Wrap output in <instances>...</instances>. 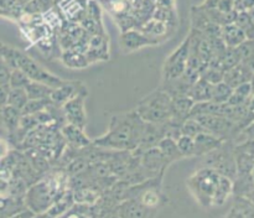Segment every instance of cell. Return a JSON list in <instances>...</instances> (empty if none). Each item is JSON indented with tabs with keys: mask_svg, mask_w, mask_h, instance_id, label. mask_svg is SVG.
<instances>
[{
	"mask_svg": "<svg viewBox=\"0 0 254 218\" xmlns=\"http://www.w3.org/2000/svg\"><path fill=\"white\" fill-rule=\"evenodd\" d=\"M145 121L135 109L112 115L108 129L103 135L92 140L101 148L117 151H133L138 148Z\"/></svg>",
	"mask_w": 254,
	"mask_h": 218,
	"instance_id": "6da1fadb",
	"label": "cell"
},
{
	"mask_svg": "<svg viewBox=\"0 0 254 218\" xmlns=\"http://www.w3.org/2000/svg\"><path fill=\"white\" fill-rule=\"evenodd\" d=\"M0 58L11 69H20L24 72L31 81L47 84L51 88H57L64 83V79L51 73L46 68L37 63L32 57L25 54L21 50L0 41Z\"/></svg>",
	"mask_w": 254,
	"mask_h": 218,
	"instance_id": "7a4b0ae2",
	"label": "cell"
},
{
	"mask_svg": "<svg viewBox=\"0 0 254 218\" xmlns=\"http://www.w3.org/2000/svg\"><path fill=\"white\" fill-rule=\"evenodd\" d=\"M218 180L220 173L212 168L202 166L188 178L186 185L192 197L201 207L211 208Z\"/></svg>",
	"mask_w": 254,
	"mask_h": 218,
	"instance_id": "3957f363",
	"label": "cell"
},
{
	"mask_svg": "<svg viewBox=\"0 0 254 218\" xmlns=\"http://www.w3.org/2000/svg\"><path fill=\"white\" fill-rule=\"evenodd\" d=\"M171 98L164 89L159 88L144 97L135 111L146 123H165L171 118Z\"/></svg>",
	"mask_w": 254,
	"mask_h": 218,
	"instance_id": "277c9868",
	"label": "cell"
},
{
	"mask_svg": "<svg viewBox=\"0 0 254 218\" xmlns=\"http://www.w3.org/2000/svg\"><path fill=\"white\" fill-rule=\"evenodd\" d=\"M163 178L164 175H159L136 185L129 186L124 192V200L133 198L145 207L158 211L166 202V197L163 192Z\"/></svg>",
	"mask_w": 254,
	"mask_h": 218,
	"instance_id": "5b68a950",
	"label": "cell"
},
{
	"mask_svg": "<svg viewBox=\"0 0 254 218\" xmlns=\"http://www.w3.org/2000/svg\"><path fill=\"white\" fill-rule=\"evenodd\" d=\"M233 149H235V141L225 140L215 150L210 151L205 156H202V166L212 168L221 176H226L233 181L237 175Z\"/></svg>",
	"mask_w": 254,
	"mask_h": 218,
	"instance_id": "8992f818",
	"label": "cell"
},
{
	"mask_svg": "<svg viewBox=\"0 0 254 218\" xmlns=\"http://www.w3.org/2000/svg\"><path fill=\"white\" fill-rule=\"evenodd\" d=\"M203 130L222 140H233L241 133V129L235 121L222 115H200L196 116Z\"/></svg>",
	"mask_w": 254,
	"mask_h": 218,
	"instance_id": "52a82bcc",
	"label": "cell"
},
{
	"mask_svg": "<svg viewBox=\"0 0 254 218\" xmlns=\"http://www.w3.org/2000/svg\"><path fill=\"white\" fill-rule=\"evenodd\" d=\"M189 54H190V37H186L176 50H174L163 64V79L161 81H170L183 76L188 66Z\"/></svg>",
	"mask_w": 254,
	"mask_h": 218,
	"instance_id": "ba28073f",
	"label": "cell"
},
{
	"mask_svg": "<svg viewBox=\"0 0 254 218\" xmlns=\"http://www.w3.org/2000/svg\"><path fill=\"white\" fill-rule=\"evenodd\" d=\"M87 94H88V92H87L86 87H83L61 107L66 123L78 126L83 130L88 123L86 107H84L86 106Z\"/></svg>",
	"mask_w": 254,
	"mask_h": 218,
	"instance_id": "9c48e42d",
	"label": "cell"
},
{
	"mask_svg": "<svg viewBox=\"0 0 254 218\" xmlns=\"http://www.w3.org/2000/svg\"><path fill=\"white\" fill-rule=\"evenodd\" d=\"M161 44L160 40L148 36L139 29H130L122 32L119 37V46L124 54H131L146 46H155Z\"/></svg>",
	"mask_w": 254,
	"mask_h": 218,
	"instance_id": "30bf717a",
	"label": "cell"
},
{
	"mask_svg": "<svg viewBox=\"0 0 254 218\" xmlns=\"http://www.w3.org/2000/svg\"><path fill=\"white\" fill-rule=\"evenodd\" d=\"M136 153L139 154V161H140L141 167H143L144 170L148 171V172L153 176L164 175L166 168L170 166V164L168 163L165 156L161 154V151L159 150L158 146L146 149V150L143 151H136Z\"/></svg>",
	"mask_w": 254,
	"mask_h": 218,
	"instance_id": "8fae6325",
	"label": "cell"
},
{
	"mask_svg": "<svg viewBox=\"0 0 254 218\" xmlns=\"http://www.w3.org/2000/svg\"><path fill=\"white\" fill-rule=\"evenodd\" d=\"M166 136V121L165 123H146L144 124L143 131H141L140 141H139L136 151H143L146 149L155 148L160 140Z\"/></svg>",
	"mask_w": 254,
	"mask_h": 218,
	"instance_id": "7c38bea8",
	"label": "cell"
},
{
	"mask_svg": "<svg viewBox=\"0 0 254 218\" xmlns=\"http://www.w3.org/2000/svg\"><path fill=\"white\" fill-rule=\"evenodd\" d=\"M156 210H150L133 198H126L117 206L119 218H154Z\"/></svg>",
	"mask_w": 254,
	"mask_h": 218,
	"instance_id": "4fadbf2b",
	"label": "cell"
},
{
	"mask_svg": "<svg viewBox=\"0 0 254 218\" xmlns=\"http://www.w3.org/2000/svg\"><path fill=\"white\" fill-rule=\"evenodd\" d=\"M86 57L89 64L94 62L108 61L109 59V45L107 35H93L89 37L88 47L86 50Z\"/></svg>",
	"mask_w": 254,
	"mask_h": 218,
	"instance_id": "5bb4252c",
	"label": "cell"
},
{
	"mask_svg": "<svg viewBox=\"0 0 254 218\" xmlns=\"http://www.w3.org/2000/svg\"><path fill=\"white\" fill-rule=\"evenodd\" d=\"M60 131H61V135L64 136V141H66V145L69 148L82 149L92 143V140H89L88 136L84 134L83 129L72 125V124H64Z\"/></svg>",
	"mask_w": 254,
	"mask_h": 218,
	"instance_id": "9a60e30c",
	"label": "cell"
},
{
	"mask_svg": "<svg viewBox=\"0 0 254 218\" xmlns=\"http://www.w3.org/2000/svg\"><path fill=\"white\" fill-rule=\"evenodd\" d=\"M83 87L86 86L82 84L81 82L66 81L62 86L54 88L51 96H50V102H51L52 106L57 107V108H61L69 98H72Z\"/></svg>",
	"mask_w": 254,
	"mask_h": 218,
	"instance_id": "2e32d148",
	"label": "cell"
},
{
	"mask_svg": "<svg viewBox=\"0 0 254 218\" xmlns=\"http://www.w3.org/2000/svg\"><path fill=\"white\" fill-rule=\"evenodd\" d=\"M254 76V72L247 66L242 63L236 64L232 68L227 69L223 74V82L228 84L232 88L241 86V84L250 83Z\"/></svg>",
	"mask_w": 254,
	"mask_h": 218,
	"instance_id": "e0dca14e",
	"label": "cell"
},
{
	"mask_svg": "<svg viewBox=\"0 0 254 218\" xmlns=\"http://www.w3.org/2000/svg\"><path fill=\"white\" fill-rule=\"evenodd\" d=\"M192 82L189 79V77L185 73L178 78L170 79V81H161L160 88L164 89L171 98H178V97L189 96Z\"/></svg>",
	"mask_w": 254,
	"mask_h": 218,
	"instance_id": "ac0fdd59",
	"label": "cell"
},
{
	"mask_svg": "<svg viewBox=\"0 0 254 218\" xmlns=\"http://www.w3.org/2000/svg\"><path fill=\"white\" fill-rule=\"evenodd\" d=\"M193 104L195 103H193V101L189 96L173 98L170 108L171 120H174L178 124H183L190 116Z\"/></svg>",
	"mask_w": 254,
	"mask_h": 218,
	"instance_id": "d6986e66",
	"label": "cell"
},
{
	"mask_svg": "<svg viewBox=\"0 0 254 218\" xmlns=\"http://www.w3.org/2000/svg\"><path fill=\"white\" fill-rule=\"evenodd\" d=\"M225 140L217 138V136L212 135V134L203 131V133L198 134L193 138V143H195V156H205L210 151L215 150L216 148L221 145Z\"/></svg>",
	"mask_w": 254,
	"mask_h": 218,
	"instance_id": "ffe728a7",
	"label": "cell"
},
{
	"mask_svg": "<svg viewBox=\"0 0 254 218\" xmlns=\"http://www.w3.org/2000/svg\"><path fill=\"white\" fill-rule=\"evenodd\" d=\"M101 208L97 203L94 205H82L74 203L66 213L60 216L59 218H98Z\"/></svg>",
	"mask_w": 254,
	"mask_h": 218,
	"instance_id": "44dd1931",
	"label": "cell"
},
{
	"mask_svg": "<svg viewBox=\"0 0 254 218\" xmlns=\"http://www.w3.org/2000/svg\"><path fill=\"white\" fill-rule=\"evenodd\" d=\"M233 195V181L226 176L220 175L217 187H216L215 195H213L212 207H221L225 205L231 196Z\"/></svg>",
	"mask_w": 254,
	"mask_h": 218,
	"instance_id": "7402d4cb",
	"label": "cell"
},
{
	"mask_svg": "<svg viewBox=\"0 0 254 218\" xmlns=\"http://www.w3.org/2000/svg\"><path fill=\"white\" fill-rule=\"evenodd\" d=\"M212 88L213 84L207 82L203 78H198L191 87L189 92V97L193 101V103H201V102L211 101L212 97Z\"/></svg>",
	"mask_w": 254,
	"mask_h": 218,
	"instance_id": "603a6c76",
	"label": "cell"
},
{
	"mask_svg": "<svg viewBox=\"0 0 254 218\" xmlns=\"http://www.w3.org/2000/svg\"><path fill=\"white\" fill-rule=\"evenodd\" d=\"M221 36H222L223 42L227 47H238L242 42L247 40L242 30L235 22L221 26Z\"/></svg>",
	"mask_w": 254,
	"mask_h": 218,
	"instance_id": "cb8c5ba5",
	"label": "cell"
},
{
	"mask_svg": "<svg viewBox=\"0 0 254 218\" xmlns=\"http://www.w3.org/2000/svg\"><path fill=\"white\" fill-rule=\"evenodd\" d=\"M61 61L64 66L72 69H81L89 66L86 54L77 50H64L61 54Z\"/></svg>",
	"mask_w": 254,
	"mask_h": 218,
	"instance_id": "d4e9b609",
	"label": "cell"
},
{
	"mask_svg": "<svg viewBox=\"0 0 254 218\" xmlns=\"http://www.w3.org/2000/svg\"><path fill=\"white\" fill-rule=\"evenodd\" d=\"M21 110L14 108V107L5 106L4 108L0 111V120L4 124L5 129L7 130L9 135L15 133V130L17 129L20 123V119H21Z\"/></svg>",
	"mask_w": 254,
	"mask_h": 218,
	"instance_id": "484cf974",
	"label": "cell"
},
{
	"mask_svg": "<svg viewBox=\"0 0 254 218\" xmlns=\"http://www.w3.org/2000/svg\"><path fill=\"white\" fill-rule=\"evenodd\" d=\"M253 96V88L252 84L245 83L241 86L233 88L232 94H231L230 99L227 103L232 107H240V106H250V101Z\"/></svg>",
	"mask_w": 254,
	"mask_h": 218,
	"instance_id": "4316f807",
	"label": "cell"
},
{
	"mask_svg": "<svg viewBox=\"0 0 254 218\" xmlns=\"http://www.w3.org/2000/svg\"><path fill=\"white\" fill-rule=\"evenodd\" d=\"M141 32H144L148 36L153 37V39L160 40L163 42L164 37L166 36L169 31V26L163 21H159L156 19H150L146 22H144L141 26L138 27Z\"/></svg>",
	"mask_w": 254,
	"mask_h": 218,
	"instance_id": "83f0119b",
	"label": "cell"
},
{
	"mask_svg": "<svg viewBox=\"0 0 254 218\" xmlns=\"http://www.w3.org/2000/svg\"><path fill=\"white\" fill-rule=\"evenodd\" d=\"M73 193L74 203H82V205H94L101 198L102 192L89 186H82V187L72 190Z\"/></svg>",
	"mask_w": 254,
	"mask_h": 218,
	"instance_id": "f1b7e54d",
	"label": "cell"
},
{
	"mask_svg": "<svg viewBox=\"0 0 254 218\" xmlns=\"http://www.w3.org/2000/svg\"><path fill=\"white\" fill-rule=\"evenodd\" d=\"M158 148L159 150L161 151V154L165 156V159L168 160V163L170 164V165L173 163H175V161H179L181 160V159H184L183 155H181V153L179 151L178 144H176L175 139L165 136V138L161 139L160 143L158 144Z\"/></svg>",
	"mask_w": 254,
	"mask_h": 218,
	"instance_id": "f546056e",
	"label": "cell"
},
{
	"mask_svg": "<svg viewBox=\"0 0 254 218\" xmlns=\"http://www.w3.org/2000/svg\"><path fill=\"white\" fill-rule=\"evenodd\" d=\"M24 208H26L24 198L0 197V218H9Z\"/></svg>",
	"mask_w": 254,
	"mask_h": 218,
	"instance_id": "4dcf8cb0",
	"label": "cell"
},
{
	"mask_svg": "<svg viewBox=\"0 0 254 218\" xmlns=\"http://www.w3.org/2000/svg\"><path fill=\"white\" fill-rule=\"evenodd\" d=\"M73 205H74L73 193H72V190L69 188V190H67L61 197L57 198V200L55 201V203L50 207V210L47 211V212H49L51 216H54L55 218H59L60 216L66 213Z\"/></svg>",
	"mask_w": 254,
	"mask_h": 218,
	"instance_id": "1f68e13d",
	"label": "cell"
},
{
	"mask_svg": "<svg viewBox=\"0 0 254 218\" xmlns=\"http://www.w3.org/2000/svg\"><path fill=\"white\" fill-rule=\"evenodd\" d=\"M25 91H26L29 99H50L54 88L49 87L47 84L31 81L25 87Z\"/></svg>",
	"mask_w": 254,
	"mask_h": 218,
	"instance_id": "d6a6232c",
	"label": "cell"
},
{
	"mask_svg": "<svg viewBox=\"0 0 254 218\" xmlns=\"http://www.w3.org/2000/svg\"><path fill=\"white\" fill-rule=\"evenodd\" d=\"M241 63L247 66L254 72V39L246 40L237 47Z\"/></svg>",
	"mask_w": 254,
	"mask_h": 218,
	"instance_id": "836d02e7",
	"label": "cell"
},
{
	"mask_svg": "<svg viewBox=\"0 0 254 218\" xmlns=\"http://www.w3.org/2000/svg\"><path fill=\"white\" fill-rule=\"evenodd\" d=\"M218 61L220 66L222 67L223 71H227V69L232 68L236 64L241 63L240 54H238L237 47H226V50L223 51V54L220 57H213Z\"/></svg>",
	"mask_w": 254,
	"mask_h": 218,
	"instance_id": "e575fe53",
	"label": "cell"
},
{
	"mask_svg": "<svg viewBox=\"0 0 254 218\" xmlns=\"http://www.w3.org/2000/svg\"><path fill=\"white\" fill-rule=\"evenodd\" d=\"M235 24L242 30L243 34L246 35V39L247 40L254 39V21L252 16L250 15V12L248 11L237 12Z\"/></svg>",
	"mask_w": 254,
	"mask_h": 218,
	"instance_id": "d590c367",
	"label": "cell"
},
{
	"mask_svg": "<svg viewBox=\"0 0 254 218\" xmlns=\"http://www.w3.org/2000/svg\"><path fill=\"white\" fill-rule=\"evenodd\" d=\"M233 88L228 86L226 82H220V83L213 84L212 88V97H211V101L215 102V103H227L228 99H230L231 94H232Z\"/></svg>",
	"mask_w": 254,
	"mask_h": 218,
	"instance_id": "8d00e7d4",
	"label": "cell"
},
{
	"mask_svg": "<svg viewBox=\"0 0 254 218\" xmlns=\"http://www.w3.org/2000/svg\"><path fill=\"white\" fill-rule=\"evenodd\" d=\"M27 101H29V98H27V93L25 88H10L6 106L14 107L19 110H22Z\"/></svg>",
	"mask_w": 254,
	"mask_h": 218,
	"instance_id": "74e56055",
	"label": "cell"
},
{
	"mask_svg": "<svg viewBox=\"0 0 254 218\" xmlns=\"http://www.w3.org/2000/svg\"><path fill=\"white\" fill-rule=\"evenodd\" d=\"M203 128L200 123H198L197 119L192 118V116H189L183 124H181V135L190 136V138H195L198 134L203 133Z\"/></svg>",
	"mask_w": 254,
	"mask_h": 218,
	"instance_id": "f35d334b",
	"label": "cell"
},
{
	"mask_svg": "<svg viewBox=\"0 0 254 218\" xmlns=\"http://www.w3.org/2000/svg\"><path fill=\"white\" fill-rule=\"evenodd\" d=\"M179 151L181 153L183 158H193L195 156V143L193 138L186 135H180L176 139Z\"/></svg>",
	"mask_w": 254,
	"mask_h": 218,
	"instance_id": "ab89813d",
	"label": "cell"
},
{
	"mask_svg": "<svg viewBox=\"0 0 254 218\" xmlns=\"http://www.w3.org/2000/svg\"><path fill=\"white\" fill-rule=\"evenodd\" d=\"M50 104H51L50 99H29L24 108H22L21 113L32 115V114H36L37 111L46 109Z\"/></svg>",
	"mask_w": 254,
	"mask_h": 218,
	"instance_id": "60d3db41",
	"label": "cell"
},
{
	"mask_svg": "<svg viewBox=\"0 0 254 218\" xmlns=\"http://www.w3.org/2000/svg\"><path fill=\"white\" fill-rule=\"evenodd\" d=\"M233 207L240 211L245 218H254V203L247 197H236Z\"/></svg>",
	"mask_w": 254,
	"mask_h": 218,
	"instance_id": "b9f144b4",
	"label": "cell"
},
{
	"mask_svg": "<svg viewBox=\"0 0 254 218\" xmlns=\"http://www.w3.org/2000/svg\"><path fill=\"white\" fill-rule=\"evenodd\" d=\"M31 82V79L20 69H12L10 74V88H25Z\"/></svg>",
	"mask_w": 254,
	"mask_h": 218,
	"instance_id": "7bdbcfd3",
	"label": "cell"
},
{
	"mask_svg": "<svg viewBox=\"0 0 254 218\" xmlns=\"http://www.w3.org/2000/svg\"><path fill=\"white\" fill-rule=\"evenodd\" d=\"M12 69L0 58V86H5L9 84L10 74H11Z\"/></svg>",
	"mask_w": 254,
	"mask_h": 218,
	"instance_id": "ee69618b",
	"label": "cell"
},
{
	"mask_svg": "<svg viewBox=\"0 0 254 218\" xmlns=\"http://www.w3.org/2000/svg\"><path fill=\"white\" fill-rule=\"evenodd\" d=\"M233 7L237 12L250 11L254 7V0H233Z\"/></svg>",
	"mask_w": 254,
	"mask_h": 218,
	"instance_id": "f6af8a7d",
	"label": "cell"
},
{
	"mask_svg": "<svg viewBox=\"0 0 254 218\" xmlns=\"http://www.w3.org/2000/svg\"><path fill=\"white\" fill-rule=\"evenodd\" d=\"M11 144H10L9 140L4 138H0V161L4 160L7 155L11 151Z\"/></svg>",
	"mask_w": 254,
	"mask_h": 218,
	"instance_id": "bcb514c9",
	"label": "cell"
},
{
	"mask_svg": "<svg viewBox=\"0 0 254 218\" xmlns=\"http://www.w3.org/2000/svg\"><path fill=\"white\" fill-rule=\"evenodd\" d=\"M10 86L5 84V86H0V111L7 104V96H9Z\"/></svg>",
	"mask_w": 254,
	"mask_h": 218,
	"instance_id": "7dc6e473",
	"label": "cell"
},
{
	"mask_svg": "<svg viewBox=\"0 0 254 218\" xmlns=\"http://www.w3.org/2000/svg\"><path fill=\"white\" fill-rule=\"evenodd\" d=\"M35 213L32 212V211L27 210V208H24V210L19 211V212H16L15 215L10 216L9 218H32L34 217Z\"/></svg>",
	"mask_w": 254,
	"mask_h": 218,
	"instance_id": "c3c4849f",
	"label": "cell"
},
{
	"mask_svg": "<svg viewBox=\"0 0 254 218\" xmlns=\"http://www.w3.org/2000/svg\"><path fill=\"white\" fill-rule=\"evenodd\" d=\"M98 218H119V216L117 213V208H114V210L101 211Z\"/></svg>",
	"mask_w": 254,
	"mask_h": 218,
	"instance_id": "681fc988",
	"label": "cell"
},
{
	"mask_svg": "<svg viewBox=\"0 0 254 218\" xmlns=\"http://www.w3.org/2000/svg\"><path fill=\"white\" fill-rule=\"evenodd\" d=\"M218 1L220 0H203L200 6L203 7V9H212V7H216Z\"/></svg>",
	"mask_w": 254,
	"mask_h": 218,
	"instance_id": "f907efd6",
	"label": "cell"
},
{
	"mask_svg": "<svg viewBox=\"0 0 254 218\" xmlns=\"http://www.w3.org/2000/svg\"><path fill=\"white\" fill-rule=\"evenodd\" d=\"M32 218H55V217L50 215L49 212H42V213H35Z\"/></svg>",
	"mask_w": 254,
	"mask_h": 218,
	"instance_id": "816d5d0a",
	"label": "cell"
},
{
	"mask_svg": "<svg viewBox=\"0 0 254 218\" xmlns=\"http://www.w3.org/2000/svg\"><path fill=\"white\" fill-rule=\"evenodd\" d=\"M233 208H235V207H233ZM235 218H245V217H243V215L240 212V211L236 210V208H235Z\"/></svg>",
	"mask_w": 254,
	"mask_h": 218,
	"instance_id": "f5cc1de1",
	"label": "cell"
},
{
	"mask_svg": "<svg viewBox=\"0 0 254 218\" xmlns=\"http://www.w3.org/2000/svg\"><path fill=\"white\" fill-rule=\"evenodd\" d=\"M248 12H250V15H251V16H252V19H253V21H254V7H253V9H251Z\"/></svg>",
	"mask_w": 254,
	"mask_h": 218,
	"instance_id": "db71d44e",
	"label": "cell"
}]
</instances>
